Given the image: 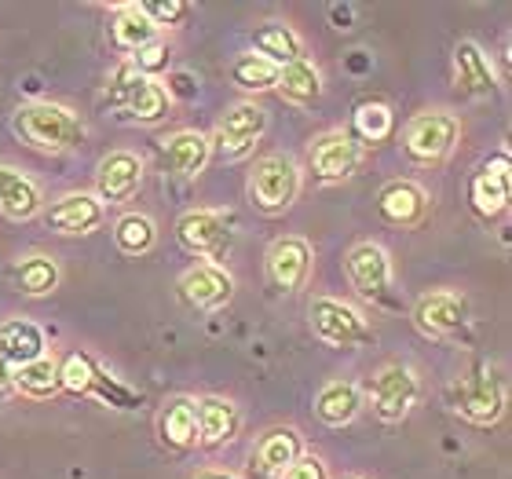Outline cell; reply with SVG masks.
I'll list each match as a JSON object with an SVG mask.
<instances>
[{
	"mask_svg": "<svg viewBox=\"0 0 512 479\" xmlns=\"http://www.w3.org/2000/svg\"><path fill=\"white\" fill-rule=\"evenodd\" d=\"M11 128L26 147L41 150V154H70L81 150L88 139V128L81 121V114L63 103H26L11 114Z\"/></svg>",
	"mask_w": 512,
	"mask_h": 479,
	"instance_id": "cell-1",
	"label": "cell"
},
{
	"mask_svg": "<svg viewBox=\"0 0 512 479\" xmlns=\"http://www.w3.org/2000/svg\"><path fill=\"white\" fill-rule=\"evenodd\" d=\"M300 187H304V176H300V165L289 154H264V158H256L246 176L249 202L267 216L293 209V202L300 198Z\"/></svg>",
	"mask_w": 512,
	"mask_h": 479,
	"instance_id": "cell-2",
	"label": "cell"
},
{
	"mask_svg": "<svg viewBox=\"0 0 512 479\" xmlns=\"http://www.w3.org/2000/svg\"><path fill=\"white\" fill-rule=\"evenodd\" d=\"M308 322H311V333H315L326 348H337V352H355V348H363V344L374 341V330H370L366 315L341 297L311 300Z\"/></svg>",
	"mask_w": 512,
	"mask_h": 479,
	"instance_id": "cell-3",
	"label": "cell"
},
{
	"mask_svg": "<svg viewBox=\"0 0 512 479\" xmlns=\"http://www.w3.org/2000/svg\"><path fill=\"white\" fill-rule=\"evenodd\" d=\"M461 143V118L454 110H421L403 128V150L414 165H439Z\"/></svg>",
	"mask_w": 512,
	"mask_h": 479,
	"instance_id": "cell-4",
	"label": "cell"
},
{
	"mask_svg": "<svg viewBox=\"0 0 512 479\" xmlns=\"http://www.w3.org/2000/svg\"><path fill=\"white\" fill-rule=\"evenodd\" d=\"M110 103L114 107H125L128 118L136 125H158L172 114V96L169 88L154 81V77H143L132 70V63H118V70L110 74Z\"/></svg>",
	"mask_w": 512,
	"mask_h": 479,
	"instance_id": "cell-5",
	"label": "cell"
},
{
	"mask_svg": "<svg viewBox=\"0 0 512 479\" xmlns=\"http://www.w3.org/2000/svg\"><path fill=\"white\" fill-rule=\"evenodd\" d=\"M417 399H421V377H417L410 362H388L366 384V403L384 425H395V421L410 417Z\"/></svg>",
	"mask_w": 512,
	"mask_h": 479,
	"instance_id": "cell-6",
	"label": "cell"
},
{
	"mask_svg": "<svg viewBox=\"0 0 512 479\" xmlns=\"http://www.w3.org/2000/svg\"><path fill=\"white\" fill-rule=\"evenodd\" d=\"M450 403H454V410H458L465 421H472V425H480V428H491L505 417L509 395H505V381L491 366H476L469 377H461V381L450 388Z\"/></svg>",
	"mask_w": 512,
	"mask_h": 479,
	"instance_id": "cell-7",
	"label": "cell"
},
{
	"mask_svg": "<svg viewBox=\"0 0 512 479\" xmlns=\"http://www.w3.org/2000/svg\"><path fill=\"white\" fill-rule=\"evenodd\" d=\"M176 238L187 253L213 264L227 253V245L235 242V213H227V209H191L176 220Z\"/></svg>",
	"mask_w": 512,
	"mask_h": 479,
	"instance_id": "cell-8",
	"label": "cell"
},
{
	"mask_svg": "<svg viewBox=\"0 0 512 479\" xmlns=\"http://www.w3.org/2000/svg\"><path fill=\"white\" fill-rule=\"evenodd\" d=\"M267 132V110L253 99H238L231 107L220 114L216 121V150H220V158L227 161H242L249 158L260 143V136Z\"/></svg>",
	"mask_w": 512,
	"mask_h": 479,
	"instance_id": "cell-9",
	"label": "cell"
},
{
	"mask_svg": "<svg viewBox=\"0 0 512 479\" xmlns=\"http://www.w3.org/2000/svg\"><path fill=\"white\" fill-rule=\"evenodd\" d=\"M308 165H311V172H315V180L341 183V180H348V176H355V169L363 165V143H359L352 132H344V128L322 132V136L311 139Z\"/></svg>",
	"mask_w": 512,
	"mask_h": 479,
	"instance_id": "cell-10",
	"label": "cell"
},
{
	"mask_svg": "<svg viewBox=\"0 0 512 479\" xmlns=\"http://www.w3.org/2000/svg\"><path fill=\"white\" fill-rule=\"evenodd\" d=\"M472 319V304L461 289H432L414 304V326L425 337H454L469 326Z\"/></svg>",
	"mask_w": 512,
	"mask_h": 479,
	"instance_id": "cell-11",
	"label": "cell"
},
{
	"mask_svg": "<svg viewBox=\"0 0 512 479\" xmlns=\"http://www.w3.org/2000/svg\"><path fill=\"white\" fill-rule=\"evenodd\" d=\"M344 271H348V282L363 300L381 304L392 289V256L377 242H355L344 256Z\"/></svg>",
	"mask_w": 512,
	"mask_h": 479,
	"instance_id": "cell-12",
	"label": "cell"
},
{
	"mask_svg": "<svg viewBox=\"0 0 512 479\" xmlns=\"http://www.w3.org/2000/svg\"><path fill=\"white\" fill-rule=\"evenodd\" d=\"M143 158L132 150H110L107 158L96 165V198L103 205H128L143 187Z\"/></svg>",
	"mask_w": 512,
	"mask_h": 479,
	"instance_id": "cell-13",
	"label": "cell"
},
{
	"mask_svg": "<svg viewBox=\"0 0 512 479\" xmlns=\"http://www.w3.org/2000/svg\"><path fill=\"white\" fill-rule=\"evenodd\" d=\"M311 267H315V253L300 235L275 238L267 249V278L278 293H300L308 286Z\"/></svg>",
	"mask_w": 512,
	"mask_h": 479,
	"instance_id": "cell-14",
	"label": "cell"
},
{
	"mask_svg": "<svg viewBox=\"0 0 512 479\" xmlns=\"http://www.w3.org/2000/svg\"><path fill=\"white\" fill-rule=\"evenodd\" d=\"M44 220L55 235H92L107 220V205L99 202L92 191H70L44 209Z\"/></svg>",
	"mask_w": 512,
	"mask_h": 479,
	"instance_id": "cell-15",
	"label": "cell"
},
{
	"mask_svg": "<svg viewBox=\"0 0 512 479\" xmlns=\"http://www.w3.org/2000/svg\"><path fill=\"white\" fill-rule=\"evenodd\" d=\"M180 293L191 308L216 311L235 297V275L220 264H194L180 275Z\"/></svg>",
	"mask_w": 512,
	"mask_h": 479,
	"instance_id": "cell-16",
	"label": "cell"
},
{
	"mask_svg": "<svg viewBox=\"0 0 512 479\" xmlns=\"http://www.w3.org/2000/svg\"><path fill=\"white\" fill-rule=\"evenodd\" d=\"M377 213L392 227H417L428 216V191L417 180H388L377 191Z\"/></svg>",
	"mask_w": 512,
	"mask_h": 479,
	"instance_id": "cell-17",
	"label": "cell"
},
{
	"mask_svg": "<svg viewBox=\"0 0 512 479\" xmlns=\"http://www.w3.org/2000/svg\"><path fill=\"white\" fill-rule=\"evenodd\" d=\"M454 85H458L461 96L469 99H487L498 92V74H494L491 55L483 52L476 41L454 44Z\"/></svg>",
	"mask_w": 512,
	"mask_h": 479,
	"instance_id": "cell-18",
	"label": "cell"
},
{
	"mask_svg": "<svg viewBox=\"0 0 512 479\" xmlns=\"http://www.w3.org/2000/svg\"><path fill=\"white\" fill-rule=\"evenodd\" d=\"M161 158H165V169L172 176L194 180L209 165V158H213V139L198 132V128H180V132L161 139Z\"/></svg>",
	"mask_w": 512,
	"mask_h": 479,
	"instance_id": "cell-19",
	"label": "cell"
},
{
	"mask_svg": "<svg viewBox=\"0 0 512 479\" xmlns=\"http://www.w3.org/2000/svg\"><path fill=\"white\" fill-rule=\"evenodd\" d=\"M509 172H512L509 158L498 154V158H491L476 176H472L469 202H472V209L480 216H487V220H494V216H502L505 209H509V187H512Z\"/></svg>",
	"mask_w": 512,
	"mask_h": 479,
	"instance_id": "cell-20",
	"label": "cell"
},
{
	"mask_svg": "<svg viewBox=\"0 0 512 479\" xmlns=\"http://www.w3.org/2000/svg\"><path fill=\"white\" fill-rule=\"evenodd\" d=\"M0 213L8 216V220H15V224L44 213L41 187L22 169H15V165H0Z\"/></svg>",
	"mask_w": 512,
	"mask_h": 479,
	"instance_id": "cell-21",
	"label": "cell"
},
{
	"mask_svg": "<svg viewBox=\"0 0 512 479\" xmlns=\"http://www.w3.org/2000/svg\"><path fill=\"white\" fill-rule=\"evenodd\" d=\"M304 454V439H300V432L293 425H282V428H271V432H264L260 436V443H256V472L264 479H282V472L293 465V461Z\"/></svg>",
	"mask_w": 512,
	"mask_h": 479,
	"instance_id": "cell-22",
	"label": "cell"
},
{
	"mask_svg": "<svg viewBox=\"0 0 512 479\" xmlns=\"http://www.w3.org/2000/svg\"><path fill=\"white\" fill-rule=\"evenodd\" d=\"M238 406L224 395H205L198 399V443L202 447H224L238 436Z\"/></svg>",
	"mask_w": 512,
	"mask_h": 479,
	"instance_id": "cell-23",
	"label": "cell"
},
{
	"mask_svg": "<svg viewBox=\"0 0 512 479\" xmlns=\"http://www.w3.org/2000/svg\"><path fill=\"white\" fill-rule=\"evenodd\" d=\"M253 48H256V55H264L267 63H275L278 70L304 59V41H300V33L282 19L260 22V26L253 30Z\"/></svg>",
	"mask_w": 512,
	"mask_h": 479,
	"instance_id": "cell-24",
	"label": "cell"
},
{
	"mask_svg": "<svg viewBox=\"0 0 512 479\" xmlns=\"http://www.w3.org/2000/svg\"><path fill=\"white\" fill-rule=\"evenodd\" d=\"M359 410H363V392H359V384H352V381L322 384L319 395H315V417L330 428L352 425L355 417H359Z\"/></svg>",
	"mask_w": 512,
	"mask_h": 479,
	"instance_id": "cell-25",
	"label": "cell"
},
{
	"mask_svg": "<svg viewBox=\"0 0 512 479\" xmlns=\"http://www.w3.org/2000/svg\"><path fill=\"white\" fill-rule=\"evenodd\" d=\"M11 278H15V289H19L22 297L41 300V297H52L55 289H59V282H63V267H59V260L48 253H30L11 267Z\"/></svg>",
	"mask_w": 512,
	"mask_h": 479,
	"instance_id": "cell-26",
	"label": "cell"
},
{
	"mask_svg": "<svg viewBox=\"0 0 512 479\" xmlns=\"http://www.w3.org/2000/svg\"><path fill=\"white\" fill-rule=\"evenodd\" d=\"M158 436L169 450L198 447V399H172L158 417Z\"/></svg>",
	"mask_w": 512,
	"mask_h": 479,
	"instance_id": "cell-27",
	"label": "cell"
},
{
	"mask_svg": "<svg viewBox=\"0 0 512 479\" xmlns=\"http://www.w3.org/2000/svg\"><path fill=\"white\" fill-rule=\"evenodd\" d=\"M275 92L286 99L289 107L311 110L322 99V74H319V66L311 63V59H300V63L282 66V70H278V81H275Z\"/></svg>",
	"mask_w": 512,
	"mask_h": 479,
	"instance_id": "cell-28",
	"label": "cell"
},
{
	"mask_svg": "<svg viewBox=\"0 0 512 479\" xmlns=\"http://www.w3.org/2000/svg\"><path fill=\"white\" fill-rule=\"evenodd\" d=\"M44 352H48V348H44L41 326H33V322H26V319L0 322V359L8 362L11 370H19L26 362L41 359Z\"/></svg>",
	"mask_w": 512,
	"mask_h": 479,
	"instance_id": "cell-29",
	"label": "cell"
},
{
	"mask_svg": "<svg viewBox=\"0 0 512 479\" xmlns=\"http://www.w3.org/2000/svg\"><path fill=\"white\" fill-rule=\"evenodd\" d=\"M11 384H15V392H22L26 399H52V395L63 392V381H59V355L44 352L41 359L26 362L19 370L11 373Z\"/></svg>",
	"mask_w": 512,
	"mask_h": 479,
	"instance_id": "cell-30",
	"label": "cell"
},
{
	"mask_svg": "<svg viewBox=\"0 0 512 479\" xmlns=\"http://www.w3.org/2000/svg\"><path fill=\"white\" fill-rule=\"evenodd\" d=\"M110 37L118 44V52L136 55L143 44H150L158 37V30L147 22V15L139 11V4H118V8H114V19H110Z\"/></svg>",
	"mask_w": 512,
	"mask_h": 479,
	"instance_id": "cell-31",
	"label": "cell"
},
{
	"mask_svg": "<svg viewBox=\"0 0 512 479\" xmlns=\"http://www.w3.org/2000/svg\"><path fill=\"white\" fill-rule=\"evenodd\" d=\"M114 245H118L121 256H132V260L147 256L158 245V224L147 213H125L114 224Z\"/></svg>",
	"mask_w": 512,
	"mask_h": 479,
	"instance_id": "cell-32",
	"label": "cell"
},
{
	"mask_svg": "<svg viewBox=\"0 0 512 479\" xmlns=\"http://www.w3.org/2000/svg\"><path fill=\"white\" fill-rule=\"evenodd\" d=\"M231 81H235V88H242V92H267V88H275V81H278V66L267 63L264 55L246 52L231 63Z\"/></svg>",
	"mask_w": 512,
	"mask_h": 479,
	"instance_id": "cell-33",
	"label": "cell"
},
{
	"mask_svg": "<svg viewBox=\"0 0 512 479\" xmlns=\"http://www.w3.org/2000/svg\"><path fill=\"white\" fill-rule=\"evenodd\" d=\"M392 107H384V103H359V110H355V132L352 136L359 139V143H384V139L392 136Z\"/></svg>",
	"mask_w": 512,
	"mask_h": 479,
	"instance_id": "cell-34",
	"label": "cell"
},
{
	"mask_svg": "<svg viewBox=\"0 0 512 479\" xmlns=\"http://www.w3.org/2000/svg\"><path fill=\"white\" fill-rule=\"evenodd\" d=\"M96 377H99V366L92 362V355L70 352L59 359V381H63V392L88 395L92 392V384H96Z\"/></svg>",
	"mask_w": 512,
	"mask_h": 479,
	"instance_id": "cell-35",
	"label": "cell"
},
{
	"mask_svg": "<svg viewBox=\"0 0 512 479\" xmlns=\"http://www.w3.org/2000/svg\"><path fill=\"white\" fill-rule=\"evenodd\" d=\"M128 63H132V70L143 77H154L158 81V74H165L172 63V41L165 37V33H158L150 44H143L136 55H128Z\"/></svg>",
	"mask_w": 512,
	"mask_h": 479,
	"instance_id": "cell-36",
	"label": "cell"
},
{
	"mask_svg": "<svg viewBox=\"0 0 512 479\" xmlns=\"http://www.w3.org/2000/svg\"><path fill=\"white\" fill-rule=\"evenodd\" d=\"M139 11L147 15V22L154 30H169V26H180L183 15H187V4L183 0H139Z\"/></svg>",
	"mask_w": 512,
	"mask_h": 479,
	"instance_id": "cell-37",
	"label": "cell"
},
{
	"mask_svg": "<svg viewBox=\"0 0 512 479\" xmlns=\"http://www.w3.org/2000/svg\"><path fill=\"white\" fill-rule=\"evenodd\" d=\"M282 479H330V472H326V461H322L319 454H300V458L282 472Z\"/></svg>",
	"mask_w": 512,
	"mask_h": 479,
	"instance_id": "cell-38",
	"label": "cell"
},
{
	"mask_svg": "<svg viewBox=\"0 0 512 479\" xmlns=\"http://www.w3.org/2000/svg\"><path fill=\"white\" fill-rule=\"evenodd\" d=\"M11 366L4 359H0V395H8V392H15V384H11Z\"/></svg>",
	"mask_w": 512,
	"mask_h": 479,
	"instance_id": "cell-39",
	"label": "cell"
},
{
	"mask_svg": "<svg viewBox=\"0 0 512 479\" xmlns=\"http://www.w3.org/2000/svg\"><path fill=\"white\" fill-rule=\"evenodd\" d=\"M194 479H238L235 472H227V469H202Z\"/></svg>",
	"mask_w": 512,
	"mask_h": 479,
	"instance_id": "cell-40",
	"label": "cell"
},
{
	"mask_svg": "<svg viewBox=\"0 0 512 479\" xmlns=\"http://www.w3.org/2000/svg\"><path fill=\"white\" fill-rule=\"evenodd\" d=\"M344 479H363V476H344Z\"/></svg>",
	"mask_w": 512,
	"mask_h": 479,
	"instance_id": "cell-41",
	"label": "cell"
}]
</instances>
